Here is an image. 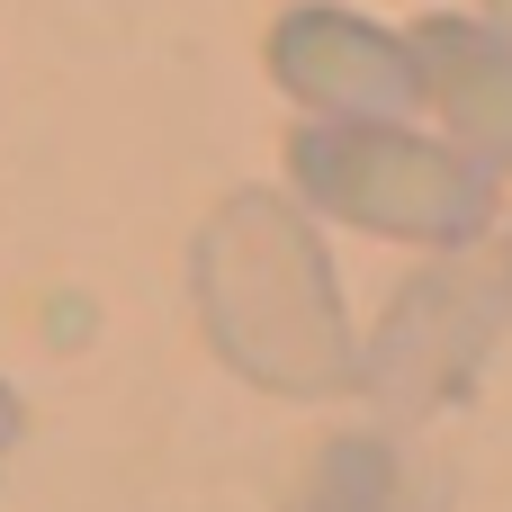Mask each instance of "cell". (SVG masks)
Instances as JSON below:
<instances>
[{"instance_id": "cell-1", "label": "cell", "mask_w": 512, "mask_h": 512, "mask_svg": "<svg viewBox=\"0 0 512 512\" xmlns=\"http://www.w3.org/2000/svg\"><path fill=\"white\" fill-rule=\"evenodd\" d=\"M189 297L207 324V351L288 405L351 396L360 378V324L342 297V270L315 234V216L279 189H234L207 207L189 243Z\"/></svg>"}, {"instance_id": "cell-2", "label": "cell", "mask_w": 512, "mask_h": 512, "mask_svg": "<svg viewBox=\"0 0 512 512\" xmlns=\"http://www.w3.org/2000/svg\"><path fill=\"white\" fill-rule=\"evenodd\" d=\"M288 189L306 216H333L414 252H468L486 225H504V180L468 162L459 144L423 135L414 117L405 126H297Z\"/></svg>"}, {"instance_id": "cell-3", "label": "cell", "mask_w": 512, "mask_h": 512, "mask_svg": "<svg viewBox=\"0 0 512 512\" xmlns=\"http://www.w3.org/2000/svg\"><path fill=\"white\" fill-rule=\"evenodd\" d=\"M512 324V279L468 261V252H432L378 315V333L360 342V378L351 396H369L378 414L414 423V414H441L477 369L486 351L504 342Z\"/></svg>"}, {"instance_id": "cell-4", "label": "cell", "mask_w": 512, "mask_h": 512, "mask_svg": "<svg viewBox=\"0 0 512 512\" xmlns=\"http://www.w3.org/2000/svg\"><path fill=\"white\" fill-rule=\"evenodd\" d=\"M270 81L315 117V126H405L423 117L414 45L342 0H297L270 27Z\"/></svg>"}, {"instance_id": "cell-5", "label": "cell", "mask_w": 512, "mask_h": 512, "mask_svg": "<svg viewBox=\"0 0 512 512\" xmlns=\"http://www.w3.org/2000/svg\"><path fill=\"white\" fill-rule=\"evenodd\" d=\"M405 45H414V81H423V108H432L441 144H459L468 162H486L504 180L512 171V45L486 18H423Z\"/></svg>"}, {"instance_id": "cell-6", "label": "cell", "mask_w": 512, "mask_h": 512, "mask_svg": "<svg viewBox=\"0 0 512 512\" xmlns=\"http://www.w3.org/2000/svg\"><path fill=\"white\" fill-rule=\"evenodd\" d=\"M297 512H414L405 459H396L387 441H369V432H342V441L315 459V477H306Z\"/></svg>"}, {"instance_id": "cell-7", "label": "cell", "mask_w": 512, "mask_h": 512, "mask_svg": "<svg viewBox=\"0 0 512 512\" xmlns=\"http://www.w3.org/2000/svg\"><path fill=\"white\" fill-rule=\"evenodd\" d=\"M18 441H27V405H18V387L0 378V459H9Z\"/></svg>"}, {"instance_id": "cell-8", "label": "cell", "mask_w": 512, "mask_h": 512, "mask_svg": "<svg viewBox=\"0 0 512 512\" xmlns=\"http://www.w3.org/2000/svg\"><path fill=\"white\" fill-rule=\"evenodd\" d=\"M477 18H486V27H495V36L512 45V0H477Z\"/></svg>"}, {"instance_id": "cell-9", "label": "cell", "mask_w": 512, "mask_h": 512, "mask_svg": "<svg viewBox=\"0 0 512 512\" xmlns=\"http://www.w3.org/2000/svg\"><path fill=\"white\" fill-rule=\"evenodd\" d=\"M504 279H512V216H504Z\"/></svg>"}]
</instances>
